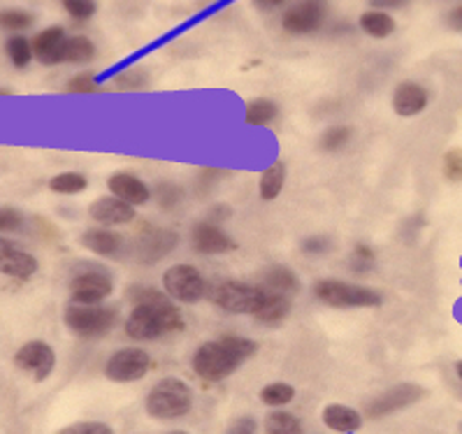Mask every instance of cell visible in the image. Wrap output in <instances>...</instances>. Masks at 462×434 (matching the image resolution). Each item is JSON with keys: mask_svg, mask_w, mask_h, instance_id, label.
<instances>
[{"mask_svg": "<svg viewBox=\"0 0 462 434\" xmlns=\"http://www.w3.org/2000/svg\"><path fill=\"white\" fill-rule=\"evenodd\" d=\"M258 344L246 337H218L198 346L193 356V372L207 383L233 376L246 360L256 356Z\"/></svg>", "mask_w": 462, "mask_h": 434, "instance_id": "6da1fadb", "label": "cell"}, {"mask_svg": "<svg viewBox=\"0 0 462 434\" xmlns=\"http://www.w3.org/2000/svg\"><path fill=\"white\" fill-rule=\"evenodd\" d=\"M184 326L181 311L165 298L156 300V302L135 304L125 319L124 330L135 342H153V339H161L172 332H181Z\"/></svg>", "mask_w": 462, "mask_h": 434, "instance_id": "7a4b0ae2", "label": "cell"}, {"mask_svg": "<svg viewBox=\"0 0 462 434\" xmlns=\"http://www.w3.org/2000/svg\"><path fill=\"white\" fill-rule=\"evenodd\" d=\"M144 409L156 420H177L189 416L193 409V391L184 379L165 376L147 392Z\"/></svg>", "mask_w": 462, "mask_h": 434, "instance_id": "3957f363", "label": "cell"}, {"mask_svg": "<svg viewBox=\"0 0 462 434\" xmlns=\"http://www.w3.org/2000/svg\"><path fill=\"white\" fill-rule=\"evenodd\" d=\"M68 330L82 339L107 337L119 323V309L109 304H75L70 302L63 311Z\"/></svg>", "mask_w": 462, "mask_h": 434, "instance_id": "277c9868", "label": "cell"}, {"mask_svg": "<svg viewBox=\"0 0 462 434\" xmlns=\"http://www.w3.org/2000/svg\"><path fill=\"white\" fill-rule=\"evenodd\" d=\"M314 298L326 307H335V309H363V307H379L383 302V295L376 288L342 282V279L316 282Z\"/></svg>", "mask_w": 462, "mask_h": 434, "instance_id": "5b68a950", "label": "cell"}, {"mask_svg": "<svg viewBox=\"0 0 462 434\" xmlns=\"http://www.w3.org/2000/svg\"><path fill=\"white\" fill-rule=\"evenodd\" d=\"M263 288L258 283L235 282V279H218V282L209 283L207 288V298L214 307H218L226 314H251L256 311L258 302H261Z\"/></svg>", "mask_w": 462, "mask_h": 434, "instance_id": "8992f818", "label": "cell"}, {"mask_svg": "<svg viewBox=\"0 0 462 434\" xmlns=\"http://www.w3.org/2000/svg\"><path fill=\"white\" fill-rule=\"evenodd\" d=\"M68 291H70V302L75 304H103L115 293V279L103 267L84 265L72 274Z\"/></svg>", "mask_w": 462, "mask_h": 434, "instance_id": "52a82bcc", "label": "cell"}, {"mask_svg": "<svg viewBox=\"0 0 462 434\" xmlns=\"http://www.w3.org/2000/svg\"><path fill=\"white\" fill-rule=\"evenodd\" d=\"M207 279L202 277V272L193 265H172L165 270L163 274V291L168 298L177 300L181 304H196L202 298H207Z\"/></svg>", "mask_w": 462, "mask_h": 434, "instance_id": "ba28073f", "label": "cell"}, {"mask_svg": "<svg viewBox=\"0 0 462 434\" xmlns=\"http://www.w3.org/2000/svg\"><path fill=\"white\" fill-rule=\"evenodd\" d=\"M149 369H152V356L144 348L128 346L109 356L105 363V376L115 383H135L149 374Z\"/></svg>", "mask_w": 462, "mask_h": 434, "instance_id": "9c48e42d", "label": "cell"}, {"mask_svg": "<svg viewBox=\"0 0 462 434\" xmlns=\"http://www.w3.org/2000/svg\"><path fill=\"white\" fill-rule=\"evenodd\" d=\"M326 0H298L282 14V28L293 38L316 33L328 19Z\"/></svg>", "mask_w": 462, "mask_h": 434, "instance_id": "30bf717a", "label": "cell"}, {"mask_svg": "<svg viewBox=\"0 0 462 434\" xmlns=\"http://www.w3.org/2000/svg\"><path fill=\"white\" fill-rule=\"evenodd\" d=\"M14 365L22 372H31L33 379L38 383L47 381L51 376L56 367V353L54 348L47 342H40V339H33V342H26L14 356Z\"/></svg>", "mask_w": 462, "mask_h": 434, "instance_id": "8fae6325", "label": "cell"}, {"mask_svg": "<svg viewBox=\"0 0 462 434\" xmlns=\"http://www.w3.org/2000/svg\"><path fill=\"white\" fill-rule=\"evenodd\" d=\"M40 263L33 254L23 251L17 242L0 237V274L28 282L38 272Z\"/></svg>", "mask_w": 462, "mask_h": 434, "instance_id": "7c38bea8", "label": "cell"}, {"mask_svg": "<svg viewBox=\"0 0 462 434\" xmlns=\"http://www.w3.org/2000/svg\"><path fill=\"white\" fill-rule=\"evenodd\" d=\"M423 395L425 391L416 383L393 385V388H388L386 392H381L379 397H374V400L367 404V413H370L372 418L388 416V413H395L400 411V409L411 407V404H416Z\"/></svg>", "mask_w": 462, "mask_h": 434, "instance_id": "4fadbf2b", "label": "cell"}, {"mask_svg": "<svg viewBox=\"0 0 462 434\" xmlns=\"http://www.w3.org/2000/svg\"><path fill=\"white\" fill-rule=\"evenodd\" d=\"M190 246L202 255H221L233 251L237 245L218 223L200 221L190 230Z\"/></svg>", "mask_w": 462, "mask_h": 434, "instance_id": "5bb4252c", "label": "cell"}, {"mask_svg": "<svg viewBox=\"0 0 462 434\" xmlns=\"http://www.w3.org/2000/svg\"><path fill=\"white\" fill-rule=\"evenodd\" d=\"M88 217L98 223V226H105V228L128 226L135 218V207L115 196H105L88 205Z\"/></svg>", "mask_w": 462, "mask_h": 434, "instance_id": "9a60e30c", "label": "cell"}, {"mask_svg": "<svg viewBox=\"0 0 462 434\" xmlns=\"http://www.w3.org/2000/svg\"><path fill=\"white\" fill-rule=\"evenodd\" d=\"M430 103V93L423 84L419 82H400L393 91V112L402 119H411V116L423 115L425 107Z\"/></svg>", "mask_w": 462, "mask_h": 434, "instance_id": "2e32d148", "label": "cell"}, {"mask_svg": "<svg viewBox=\"0 0 462 434\" xmlns=\"http://www.w3.org/2000/svg\"><path fill=\"white\" fill-rule=\"evenodd\" d=\"M109 193L133 207H144L152 200V189L133 172H115L107 180Z\"/></svg>", "mask_w": 462, "mask_h": 434, "instance_id": "e0dca14e", "label": "cell"}, {"mask_svg": "<svg viewBox=\"0 0 462 434\" xmlns=\"http://www.w3.org/2000/svg\"><path fill=\"white\" fill-rule=\"evenodd\" d=\"M66 28L63 26H50L40 31L31 44H33V56L42 66H59L60 63V50L66 42Z\"/></svg>", "mask_w": 462, "mask_h": 434, "instance_id": "ac0fdd59", "label": "cell"}, {"mask_svg": "<svg viewBox=\"0 0 462 434\" xmlns=\"http://www.w3.org/2000/svg\"><path fill=\"white\" fill-rule=\"evenodd\" d=\"M263 288V286H261ZM291 314V295L277 293V291H270V288H263L261 302H258L256 311H254V319L263 326H279L283 320L289 319Z\"/></svg>", "mask_w": 462, "mask_h": 434, "instance_id": "d6986e66", "label": "cell"}, {"mask_svg": "<svg viewBox=\"0 0 462 434\" xmlns=\"http://www.w3.org/2000/svg\"><path fill=\"white\" fill-rule=\"evenodd\" d=\"M79 245L87 251H91V254L103 255V258H116L121 246H124V239H121V235H116L112 228L98 226V228L84 230V235L79 237Z\"/></svg>", "mask_w": 462, "mask_h": 434, "instance_id": "ffe728a7", "label": "cell"}, {"mask_svg": "<svg viewBox=\"0 0 462 434\" xmlns=\"http://www.w3.org/2000/svg\"><path fill=\"white\" fill-rule=\"evenodd\" d=\"M323 423L339 434H354L363 428V416L356 409L344 407V404H328L323 409Z\"/></svg>", "mask_w": 462, "mask_h": 434, "instance_id": "44dd1931", "label": "cell"}, {"mask_svg": "<svg viewBox=\"0 0 462 434\" xmlns=\"http://www.w3.org/2000/svg\"><path fill=\"white\" fill-rule=\"evenodd\" d=\"M258 286L270 288V291H277V293H283V295H291V298H293L295 293H300L298 274L286 265L267 267V270L261 274Z\"/></svg>", "mask_w": 462, "mask_h": 434, "instance_id": "7402d4cb", "label": "cell"}, {"mask_svg": "<svg viewBox=\"0 0 462 434\" xmlns=\"http://www.w3.org/2000/svg\"><path fill=\"white\" fill-rule=\"evenodd\" d=\"M286 177H289V168L283 161H274L270 168L261 172V181H258V193L265 202L277 200L282 196L283 186H286Z\"/></svg>", "mask_w": 462, "mask_h": 434, "instance_id": "603a6c76", "label": "cell"}, {"mask_svg": "<svg viewBox=\"0 0 462 434\" xmlns=\"http://www.w3.org/2000/svg\"><path fill=\"white\" fill-rule=\"evenodd\" d=\"M96 59V44L87 38V35H68L60 50V63H75V66H84Z\"/></svg>", "mask_w": 462, "mask_h": 434, "instance_id": "cb8c5ba5", "label": "cell"}, {"mask_svg": "<svg viewBox=\"0 0 462 434\" xmlns=\"http://www.w3.org/2000/svg\"><path fill=\"white\" fill-rule=\"evenodd\" d=\"M360 28L365 35H370L374 40H386L395 33V19L383 10H367L360 14Z\"/></svg>", "mask_w": 462, "mask_h": 434, "instance_id": "d4e9b609", "label": "cell"}, {"mask_svg": "<svg viewBox=\"0 0 462 434\" xmlns=\"http://www.w3.org/2000/svg\"><path fill=\"white\" fill-rule=\"evenodd\" d=\"M277 116H279V105L274 103V100L256 98V100H251V103H246L245 121L249 125H256V128H261V125L273 124Z\"/></svg>", "mask_w": 462, "mask_h": 434, "instance_id": "484cf974", "label": "cell"}, {"mask_svg": "<svg viewBox=\"0 0 462 434\" xmlns=\"http://www.w3.org/2000/svg\"><path fill=\"white\" fill-rule=\"evenodd\" d=\"M5 54L12 60V66L19 68V70H26L28 63L35 59L33 56V44L31 40L23 38V35H12L5 42Z\"/></svg>", "mask_w": 462, "mask_h": 434, "instance_id": "4316f807", "label": "cell"}, {"mask_svg": "<svg viewBox=\"0 0 462 434\" xmlns=\"http://www.w3.org/2000/svg\"><path fill=\"white\" fill-rule=\"evenodd\" d=\"M295 397V388L286 381H274V383H267L263 385L261 391V402L265 407H273V409H282L286 404H291Z\"/></svg>", "mask_w": 462, "mask_h": 434, "instance_id": "83f0119b", "label": "cell"}, {"mask_svg": "<svg viewBox=\"0 0 462 434\" xmlns=\"http://www.w3.org/2000/svg\"><path fill=\"white\" fill-rule=\"evenodd\" d=\"M87 189L88 180L79 172H60L50 180V190L59 193V196H77V193H82Z\"/></svg>", "mask_w": 462, "mask_h": 434, "instance_id": "f1b7e54d", "label": "cell"}, {"mask_svg": "<svg viewBox=\"0 0 462 434\" xmlns=\"http://www.w3.org/2000/svg\"><path fill=\"white\" fill-rule=\"evenodd\" d=\"M35 23V14L28 10H19V7H7L0 10V28L7 33H22Z\"/></svg>", "mask_w": 462, "mask_h": 434, "instance_id": "f546056e", "label": "cell"}, {"mask_svg": "<svg viewBox=\"0 0 462 434\" xmlns=\"http://www.w3.org/2000/svg\"><path fill=\"white\" fill-rule=\"evenodd\" d=\"M354 137V128L351 125H330L328 131H323V135L319 137V149L326 153L342 152L348 142Z\"/></svg>", "mask_w": 462, "mask_h": 434, "instance_id": "4dcf8cb0", "label": "cell"}, {"mask_svg": "<svg viewBox=\"0 0 462 434\" xmlns=\"http://www.w3.org/2000/svg\"><path fill=\"white\" fill-rule=\"evenodd\" d=\"M265 434H305L300 418L289 411H273L265 418Z\"/></svg>", "mask_w": 462, "mask_h": 434, "instance_id": "1f68e13d", "label": "cell"}, {"mask_svg": "<svg viewBox=\"0 0 462 434\" xmlns=\"http://www.w3.org/2000/svg\"><path fill=\"white\" fill-rule=\"evenodd\" d=\"M112 84L119 87L121 91H142V88L149 87V72L140 66L128 68V70L119 72V75L112 79Z\"/></svg>", "mask_w": 462, "mask_h": 434, "instance_id": "d6a6232c", "label": "cell"}, {"mask_svg": "<svg viewBox=\"0 0 462 434\" xmlns=\"http://www.w3.org/2000/svg\"><path fill=\"white\" fill-rule=\"evenodd\" d=\"M376 265V254L372 246L367 245H356L351 255H348V267L356 272V274H367V272L374 270Z\"/></svg>", "mask_w": 462, "mask_h": 434, "instance_id": "836d02e7", "label": "cell"}, {"mask_svg": "<svg viewBox=\"0 0 462 434\" xmlns=\"http://www.w3.org/2000/svg\"><path fill=\"white\" fill-rule=\"evenodd\" d=\"M60 5L77 22H88L98 12V0H60Z\"/></svg>", "mask_w": 462, "mask_h": 434, "instance_id": "e575fe53", "label": "cell"}, {"mask_svg": "<svg viewBox=\"0 0 462 434\" xmlns=\"http://www.w3.org/2000/svg\"><path fill=\"white\" fill-rule=\"evenodd\" d=\"M68 93H98L103 91L98 82H96V77L91 72H79V75L70 77L66 84Z\"/></svg>", "mask_w": 462, "mask_h": 434, "instance_id": "d590c367", "label": "cell"}, {"mask_svg": "<svg viewBox=\"0 0 462 434\" xmlns=\"http://www.w3.org/2000/svg\"><path fill=\"white\" fill-rule=\"evenodd\" d=\"M332 239L328 237V235H311V237L302 239V245H300V249L305 251L307 255H311V258H316V255H326L332 251Z\"/></svg>", "mask_w": 462, "mask_h": 434, "instance_id": "8d00e7d4", "label": "cell"}, {"mask_svg": "<svg viewBox=\"0 0 462 434\" xmlns=\"http://www.w3.org/2000/svg\"><path fill=\"white\" fill-rule=\"evenodd\" d=\"M444 177L453 184L462 181V149H451L444 156Z\"/></svg>", "mask_w": 462, "mask_h": 434, "instance_id": "74e56055", "label": "cell"}, {"mask_svg": "<svg viewBox=\"0 0 462 434\" xmlns=\"http://www.w3.org/2000/svg\"><path fill=\"white\" fill-rule=\"evenodd\" d=\"M59 434H115V429L107 423H100V420H84V423L68 425Z\"/></svg>", "mask_w": 462, "mask_h": 434, "instance_id": "f35d334b", "label": "cell"}, {"mask_svg": "<svg viewBox=\"0 0 462 434\" xmlns=\"http://www.w3.org/2000/svg\"><path fill=\"white\" fill-rule=\"evenodd\" d=\"M156 198L158 202H161V207H174L180 205L181 202V189L180 186L170 184V181H161V184L156 186Z\"/></svg>", "mask_w": 462, "mask_h": 434, "instance_id": "ab89813d", "label": "cell"}, {"mask_svg": "<svg viewBox=\"0 0 462 434\" xmlns=\"http://www.w3.org/2000/svg\"><path fill=\"white\" fill-rule=\"evenodd\" d=\"M168 293H161L153 286H133L131 288V300L135 304H147V302H156V300H165Z\"/></svg>", "mask_w": 462, "mask_h": 434, "instance_id": "60d3db41", "label": "cell"}, {"mask_svg": "<svg viewBox=\"0 0 462 434\" xmlns=\"http://www.w3.org/2000/svg\"><path fill=\"white\" fill-rule=\"evenodd\" d=\"M23 226V214L17 209H0V230H7V233H14Z\"/></svg>", "mask_w": 462, "mask_h": 434, "instance_id": "b9f144b4", "label": "cell"}, {"mask_svg": "<svg viewBox=\"0 0 462 434\" xmlns=\"http://www.w3.org/2000/svg\"><path fill=\"white\" fill-rule=\"evenodd\" d=\"M226 434H258V423L256 418L251 416H240L237 420L228 425Z\"/></svg>", "mask_w": 462, "mask_h": 434, "instance_id": "7bdbcfd3", "label": "cell"}, {"mask_svg": "<svg viewBox=\"0 0 462 434\" xmlns=\"http://www.w3.org/2000/svg\"><path fill=\"white\" fill-rule=\"evenodd\" d=\"M251 5L256 7L258 12H265V14H270V12L279 10V7L286 5V0H251Z\"/></svg>", "mask_w": 462, "mask_h": 434, "instance_id": "ee69618b", "label": "cell"}, {"mask_svg": "<svg viewBox=\"0 0 462 434\" xmlns=\"http://www.w3.org/2000/svg\"><path fill=\"white\" fill-rule=\"evenodd\" d=\"M446 23H448V28H453V31L462 33V5L453 7V10L446 14Z\"/></svg>", "mask_w": 462, "mask_h": 434, "instance_id": "f6af8a7d", "label": "cell"}, {"mask_svg": "<svg viewBox=\"0 0 462 434\" xmlns=\"http://www.w3.org/2000/svg\"><path fill=\"white\" fill-rule=\"evenodd\" d=\"M409 0H370L372 10H395V7H402L407 5Z\"/></svg>", "mask_w": 462, "mask_h": 434, "instance_id": "bcb514c9", "label": "cell"}, {"mask_svg": "<svg viewBox=\"0 0 462 434\" xmlns=\"http://www.w3.org/2000/svg\"><path fill=\"white\" fill-rule=\"evenodd\" d=\"M456 374H457V379L462 381V360H457L456 363Z\"/></svg>", "mask_w": 462, "mask_h": 434, "instance_id": "7dc6e473", "label": "cell"}, {"mask_svg": "<svg viewBox=\"0 0 462 434\" xmlns=\"http://www.w3.org/2000/svg\"><path fill=\"white\" fill-rule=\"evenodd\" d=\"M168 434H189V432H184V429H174V432H168Z\"/></svg>", "mask_w": 462, "mask_h": 434, "instance_id": "c3c4849f", "label": "cell"}]
</instances>
